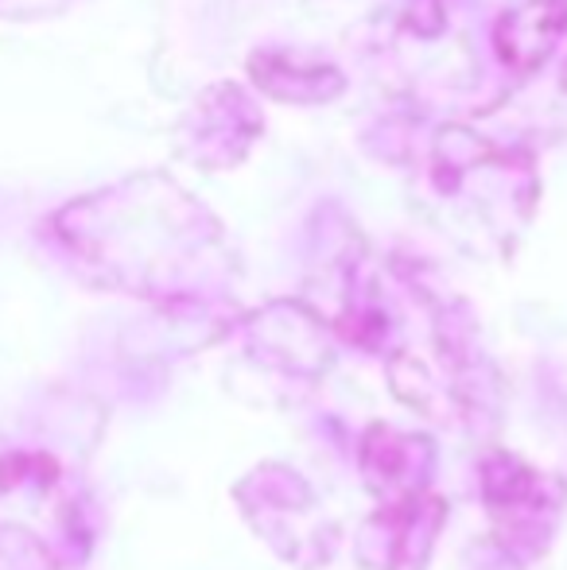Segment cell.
<instances>
[{"instance_id": "6da1fadb", "label": "cell", "mask_w": 567, "mask_h": 570, "mask_svg": "<svg viewBox=\"0 0 567 570\" xmlns=\"http://www.w3.org/2000/svg\"><path fill=\"white\" fill-rule=\"evenodd\" d=\"M567 31V0H525L514 12L501 16L493 43L501 59L517 70H532L548 59L560 36Z\"/></svg>"}]
</instances>
